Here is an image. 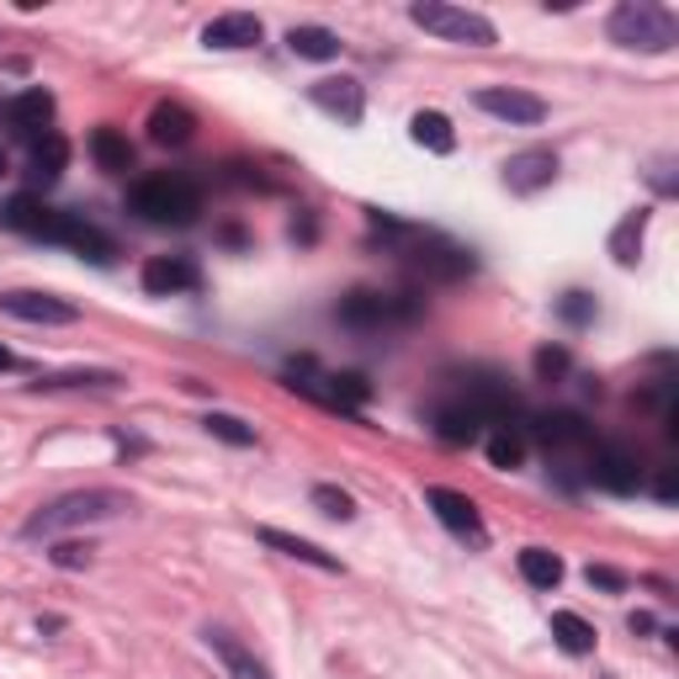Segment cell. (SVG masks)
Segmentation results:
<instances>
[{
	"label": "cell",
	"instance_id": "31",
	"mask_svg": "<svg viewBox=\"0 0 679 679\" xmlns=\"http://www.w3.org/2000/svg\"><path fill=\"white\" fill-rule=\"evenodd\" d=\"M202 425H207V436L229 440V446H255V430H250L244 419H234V414H207Z\"/></svg>",
	"mask_w": 679,
	"mask_h": 679
},
{
	"label": "cell",
	"instance_id": "14",
	"mask_svg": "<svg viewBox=\"0 0 679 679\" xmlns=\"http://www.w3.org/2000/svg\"><path fill=\"white\" fill-rule=\"evenodd\" d=\"M261 17H250V11H223L213 22L202 27V43L207 49H255L261 43Z\"/></svg>",
	"mask_w": 679,
	"mask_h": 679
},
{
	"label": "cell",
	"instance_id": "29",
	"mask_svg": "<svg viewBox=\"0 0 679 679\" xmlns=\"http://www.w3.org/2000/svg\"><path fill=\"white\" fill-rule=\"evenodd\" d=\"M520 579L531 584V589H558L563 558L558 553H547V547H526V553H520Z\"/></svg>",
	"mask_w": 679,
	"mask_h": 679
},
{
	"label": "cell",
	"instance_id": "15",
	"mask_svg": "<svg viewBox=\"0 0 679 679\" xmlns=\"http://www.w3.org/2000/svg\"><path fill=\"white\" fill-rule=\"evenodd\" d=\"M196 287V266L186 255H154L144 266V292L170 297V292H192Z\"/></svg>",
	"mask_w": 679,
	"mask_h": 679
},
{
	"label": "cell",
	"instance_id": "10",
	"mask_svg": "<svg viewBox=\"0 0 679 679\" xmlns=\"http://www.w3.org/2000/svg\"><path fill=\"white\" fill-rule=\"evenodd\" d=\"M425 505L440 515V526L446 531L467 536V541H484V515H478V505L467 499V494H457V488H425Z\"/></svg>",
	"mask_w": 679,
	"mask_h": 679
},
{
	"label": "cell",
	"instance_id": "4",
	"mask_svg": "<svg viewBox=\"0 0 679 679\" xmlns=\"http://www.w3.org/2000/svg\"><path fill=\"white\" fill-rule=\"evenodd\" d=\"M409 22L446 38V43H467V49H488L499 38L488 17L467 11V6H446V0H419V6H409Z\"/></svg>",
	"mask_w": 679,
	"mask_h": 679
},
{
	"label": "cell",
	"instance_id": "38",
	"mask_svg": "<svg viewBox=\"0 0 679 679\" xmlns=\"http://www.w3.org/2000/svg\"><path fill=\"white\" fill-rule=\"evenodd\" d=\"M53 563H59V568H85V563H91V547H80V541H59V547H53Z\"/></svg>",
	"mask_w": 679,
	"mask_h": 679
},
{
	"label": "cell",
	"instance_id": "5",
	"mask_svg": "<svg viewBox=\"0 0 679 679\" xmlns=\"http://www.w3.org/2000/svg\"><path fill=\"white\" fill-rule=\"evenodd\" d=\"M419 314L409 292H372V287H356L340 297V324L351 330H388V324H409Z\"/></svg>",
	"mask_w": 679,
	"mask_h": 679
},
{
	"label": "cell",
	"instance_id": "39",
	"mask_svg": "<svg viewBox=\"0 0 679 679\" xmlns=\"http://www.w3.org/2000/svg\"><path fill=\"white\" fill-rule=\"evenodd\" d=\"M669 170H675V165H669V160H658V165L648 170V175H653V186H658V192H663V196H675V175H669Z\"/></svg>",
	"mask_w": 679,
	"mask_h": 679
},
{
	"label": "cell",
	"instance_id": "33",
	"mask_svg": "<svg viewBox=\"0 0 679 679\" xmlns=\"http://www.w3.org/2000/svg\"><path fill=\"white\" fill-rule=\"evenodd\" d=\"M314 505L324 509V515H335V520H351V515H356V499H351L345 488H335V484H318L314 488Z\"/></svg>",
	"mask_w": 679,
	"mask_h": 679
},
{
	"label": "cell",
	"instance_id": "30",
	"mask_svg": "<svg viewBox=\"0 0 679 679\" xmlns=\"http://www.w3.org/2000/svg\"><path fill=\"white\" fill-rule=\"evenodd\" d=\"M366 398H372V383H366V377H356V372H335V377H330V404H335V409L366 404Z\"/></svg>",
	"mask_w": 679,
	"mask_h": 679
},
{
	"label": "cell",
	"instance_id": "8",
	"mask_svg": "<svg viewBox=\"0 0 679 679\" xmlns=\"http://www.w3.org/2000/svg\"><path fill=\"white\" fill-rule=\"evenodd\" d=\"M589 484L610 488V494H637L642 488V467L631 457L627 446H589Z\"/></svg>",
	"mask_w": 679,
	"mask_h": 679
},
{
	"label": "cell",
	"instance_id": "11",
	"mask_svg": "<svg viewBox=\"0 0 679 679\" xmlns=\"http://www.w3.org/2000/svg\"><path fill=\"white\" fill-rule=\"evenodd\" d=\"M553 175H558V154L553 149H520V154H509L505 186L520 196H536L541 186H553Z\"/></svg>",
	"mask_w": 679,
	"mask_h": 679
},
{
	"label": "cell",
	"instance_id": "42",
	"mask_svg": "<svg viewBox=\"0 0 679 679\" xmlns=\"http://www.w3.org/2000/svg\"><path fill=\"white\" fill-rule=\"evenodd\" d=\"M6 170H11V160H6V149H0V175H6Z\"/></svg>",
	"mask_w": 679,
	"mask_h": 679
},
{
	"label": "cell",
	"instance_id": "2",
	"mask_svg": "<svg viewBox=\"0 0 679 679\" xmlns=\"http://www.w3.org/2000/svg\"><path fill=\"white\" fill-rule=\"evenodd\" d=\"M122 509H133V499L118 494V488H80V494H64L49 509H38L22 526V536H53V531H70V526H85V520H112Z\"/></svg>",
	"mask_w": 679,
	"mask_h": 679
},
{
	"label": "cell",
	"instance_id": "18",
	"mask_svg": "<svg viewBox=\"0 0 679 679\" xmlns=\"http://www.w3.org/2000/svg\"><path fill=\"white\" fill-rule=\"evenodd\" d=\"M192 133H196V118L186 107H175V101H160L149 112V139L154 144H192Z\"/></svg>",
	"mask_w": 679,
	"mask_h": 679
},
{
	"label": "cell",
	"instance_id": "28",
	"mask_svg": "<svg viewBox=\"0 0 679 679\" xmlns=\"http://www.w3.org/2000/svg\"><path fill=\"white\" fill-rule=\"evenodd\" d=\"M642 234H648V213H642V207L616 223V234H610V255H616V266H637V255H642Z\"/></svg>",
	"mask_w": 679,
	"mask_h": 679
},
{
	"label": "cell",
	"instance_id": "32",
	"mask_svg": "<svg viewBox=\"0 0 679 679\" xmlns=\"http://www.w3.org/2000/svg\"><path fill=\"white\" fill-rule=\"evenodd\" d=\"M520 457H526V440L515 436V430H494L488 436V462L494 467H520Z\"/></svg>",
	"mask_w": 679,
	"mask_h": 679
},
{
	"label": "cell",
	"instance_id": "27",
	"mask_svg": "<svg viewBox=\"0 0 679 679\" xmlns=\"http://www.w3.org/2000/svg\"><path fill=\"white\" fill-rule=\"evenodd\" d=\"M287 49L297 53V59H314V64H324V59H340V38L330 32V27H292Z\"/></svg>",
	"mask_w": 679,
	"mask_h": 679
},
{
	"label": "cell",
	"instance_id": "36",
	"mask_svg": "<svg viewBox=\"0 0 679 679\" xmlns=\"http://www.w3.org/2000/svg\"><path fill=\"white\" fill-rule=\"evenodd\" d=\"M80 383H97V388H112L118 377H112V372H64V377H43L38 388H80Z\"/></svg>",
	"mask_w": 679,
	"mask_h": 679
},
{
	"label": "cell",
	"instance_id": "6",
	"mask_svg": "<svg viewBox=\"0 0 679 679\" xmlns=\"http://www.w3.org/2000/svg\"><path fill=\"white\" fill-rule=\"evenodd\" d=\"M404 266L414 271V276H425V282H462V276H473V255L467 250H457V244L436 240V234H419V229H409L404 234Z\"/></svg>",
	"mask_w": 679,
	"mask_h": 679
},
{
	"label": "cell",
	"instance_id": "37",
	"mask_svg": "<svg viewBox=\"0 0 679 679\" xmlns=\"http://www.w3.org/2000/svg\"><path fill=\"white\" fill-rule=\"evenodd\" d=\"M584 579L595 584V589H627V574H621V568H606V563H589Z\"/></svg>",
	"mask_w": 679,
	"mask_h": 679
},
{
	"label": "cell",
	"instance_id": "25",
	"mask_svg": "<svg viewBox=\"0 0 679 679\" xmlns=\"http://www.w3.org/2000/svg\"><path fill=\"white\" fill-rule=\"evenodd\" d=\"M553 637H558L563 653H574V658L595 653V627L584 621L579 610H553Z\"/></svg>",
	"mask_w": 679,
	"mask_h": 679
},
{
	"label": "cell",
	"instance_id": "34",
	"mask_svg": "<svg viewBox=\"0 0 679 679\" xmlns=\"http://www.w3.org/2000/svg\"><path fill=\"white\" fill-rule=\"evenodd\" d=\"M558 314L568 318V324H589V318H595V297H589V292H563L558 297Z\"/></svg>",
	"mask_w": 679,
	"mask_h": 679
},
{
	"label": "cell",
	"instance_id": "3",
	"mask_svg": "<svg viewBox=\"0 0 679 679\" xmlns=\"http://www.w3.org/2000/svg\"><path fill=\"white\" fill-rule=\"evenodd\" d=\"M610 38L621 49H642V53H669L679 43V22L653 6V0H627L610 11Z\"/></svg>",
	"mask_w": 679,
	"mask_h": 679
},
{
	"label": "cell",
	"instance_id": "40",
	"mask_svg": "<svg viewBox=\"0 0 679 679\" xmlns=\"http://www.w3.org/2000/svg\"><path fill=\"white\" fill-rule=\"evenodd\" d=\"M658 499H663V505H675V494H679V484H675V467H663V473H658V488H653Z\"/></svg>",
	"mask_w": 679,
	"mask_h": 679
},
{
	"label": "cell",
	"instance_id": "24",
	"mask_svg": "<svg viewBox=\"0 0 679 679\" xmlns=\"http://www.w3.org/2000/svg\"><path fill=\"white\" fill-rule=\"evenodd\" d=\"M59 244H70V250H80V255H91L97 266H107V261L118 255V244L107 240V234H101L97 223L74 219V213H70V223H64V240H59Z\"/></svg>",
	"mask_w": 679,
	"mask_h": 679
},
{
	"label": "cell",
	"instance_id": "13",
	"mask_svg": "<svg viewBox=\"0 0 679 679\" xmlns=\"http://www.w3.org/2000/svg\"><path fill=\"white\" fill-rule=\"evenodd\" d=\"M478 107H484L488 118L526 122V128L547 118V101L531 97V91H515V85H488V91H478Z\"/></svg>",
	"mask_w": 679,
	"mask_h": 679
},
{
	"label": "cell",
	"instance_id": "7",
	"mask_svg": "<svg viewBox=\"0 0 679 679\" xmlns=\"http://www.w3.org/2000/svg\"><path fill=\"white\" fill-rule=\"evenodd\" d=\"M0 223H6V229H17V234H27V240L59 244V240H64V223H70V213H59V207H49L43 196L22 192V196H11V202L0 207Z\"/></svg>",
	"mask_w": 679,
	"mask_h": 679
},
{
	"label": "cell",
	"instance_id": "23",
	"mask_svg": "<svg viewBox=\"0 0 679 679\" xmlns=\"http://www.w3.org/2000/svg\"><path fill=\"white\" fill-rule=\"evenodd\" d=\"M409 139L419 149H430V154H452V149H457L452 118H440V112H414V118H409Z\"/></svg>",
	"mask_w": 679,
	"mask_h": 679
},
{
	"label": "cell",
	"instance_id": "41",
	"mask_svg": "<svg viewBox=\"0 0 679 679\" xmlns=\"http://www.w3.org/2000/svg\"><path fill=\"white\" fill-rule=\"evenodd\" d=\"M11 366H17V356H11V351L0 345V372H11Z\"/></svg>",
	"mask_w": 679,
	"mask_h": 679
},
{
	"label": "cell",
	"instance_id": "22",
	"mask_svg": "<svg viewBox=\"0 0 679 679\" xmlns=\"http://www.w3.org/2000/svg\"><path fill=\"white\" fill-rule=\"evenodd\" d=\"M91 154H97V165L107 175H128L133 170V144H128V133H118V128H97L91 133Z\"/></svg>",
	"mask_w": 679,
	"mask_h": 679
},
{
	"label": "cell",
	"instance_id": "21",
	"mask_svg": "<svg viewBox=\"0 0 679 679\" xmlns=\"http://www.w3.org/2000/svg\"><path fill=\"white\" fill-rule=\"evenodd\" d=\"M70 165V144L59 139V133H43V139H32V181L38 186H53L59 175Z\"/></svg>",
	"mask_w": 679,
	"mask_h": 679
},
{
	"label": "cell",
	"instance_id": "35",
	"mask_svg": "<svg viewBox=\"0 0 679 679\" xmlns=\"http://www.w3.org/2000/svg\"><path fill=\"white\" fill-rule=\"evenodd\" d=\"M563 372H568V351H563V345H541V351H536V377H541V383H558Z\"/></svg>",
	"mask_w": 679,
	"mask_h": 679
},
{
	"label": "cell",
	"instance_id": "1",
	"mask_svg": "<svg viewBox=\"0 0 679 679\" xmlns=\"http://www.w3.org/2000/svg\"><path fill=\"white\" fill-rule=\"evenodd\" d=\"M128 207L144 223H165V229H186L202 213V192H196L186 175H149L128 192Z\"/></svg>",
	"mask_w": 679,
	"mask_h": 679
},
{
	"label": "cell",
	"instance_id": "12",
	"mask_svg": "<svg viewBox=\"0 0 679 679\" xmlns=\"http://www.w3.org/2000/svg\"><path fill=\"white\" fill-rule=\"evenodd\" d=\"M314 107L318 112H330V118H340L345 128H356L362 122V112H366V97H362V85L356 80H345V74H330V80H318L314 91Z\"/></svg>",
	"mask_w": 679,
	"mask_h": 679
},
{
	"label": "cell",
	"instance_id": "17",
	"mask_svg": "<svg viewBox=\"0 0 679 679\" xmlns=\"http://www.w3.org/2000/svg\"><path fill=\"white\" fill-rule=\"evenodd\" d=\"M536 436L547 440L553 452H589V425H584L579 414H541L536 419Z\"/></svg>",
	"mask_w": 679,
	"mask_h": 679
},
{
	"label": "cell",
	"instance_id": "26",
	"mask_svg": "<svg viewBox=\"0 0 679 679\" xmlns=\"http://www.w3.org/2000/svg\"><path fill=\"white\" fill-rule=\"evenodd\" d=\"M436 436L446 440V446H473V440L484 436V419L467 409V404H452V409L436 414Z\"/></svg>",
	"mask_w": 679,
	"mask_h": 679
},
{
	"label": "cell",
	"instance_id": "19",
	"mask_svg": "<svg viewBox=\"0 0 679 679\" xmlns=\"http://www.w3.org/2000/svg\"><path fill=\"white\" fill-rule=\"evenodd\" d=\"M207 648H213V653L223 658V669H229L234 679H271L266 663H261V658L250 653L244 642H234L229 631H207Z\"/></svg>",
	"mask_w": 679,
	"mask_h": 679
},
{
	"label": "cell",
	"instance_id": "16",
	"mask_svg": "<svg viewBox=\"0 0 679 679\" xmlns=\"http://www.w3.org/2000/svg\"><path fill=\"white\" fill-rule=\"evenodd\" d=\"M6 118H11V128H17L22 139H43V133H49V118H53V97L43 85H32V91H22V97L6 107Z\"/></svg>",
	"mask_w": 679,
	"mask_h": 679
},
{
	"label": "cell",
	"instance_id": "9",
	"mask_svg": "<svg viewBox=\"0 0 679 679\" xmlns=\"http://www.w3.org/2000/svg\"><path fill=\"white\" fill-rule=\"evenodd\" d=\"M0 314L27 318V324H74L80 308L53 292H0Z\"/></svg>",
	"mask_w": 679,
	"mask_h": 679
},
{
	"label": "cell",
	"instance_id": "20",
	"mask_svg": "<svg viewBox=\"0 0 679 679\" xmlns=\"http://www.w3.org/2000/svg\"><path fill=\"white\" fill-rule=\"evenodd\" d=\"M261 541H266V547H276V553H287V558H297V563H308V568L340 574V558H330L324 547H314V541H303V536H287V531H276V526H261Z\"/></svg>",
	"mask_w": 679,
	"mask_h": 679
}]
</instances>
